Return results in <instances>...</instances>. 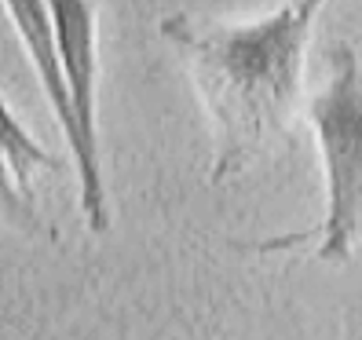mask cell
<instances>
[{"mask_svg":"<svg viewBox=\"0 0 362 340\" xmlns=\"http://www.w3.org/2000/svg\"><path fill=\"white\" fill-rule=\"evenodd\" d=\"M315 11L296 0L252 23H198L194 15H165L161 37L190 66L194 88L216 124L212 183H220L257 158L286 132L300 99L304 55Z\"/></svg>","mask_w":362,"mask_h":340,"instance_id":"obj_1","label":"cell"},{"mask_svg":"<svg viewBox=\"0 0 362 340\" xmlns=\"http://www.w3.org/2000/svg\"><path fill=\"white\" fill-rule=\"evenodd\" d=\"M326 59V84L308 102L326 176V216L308 235L260 242L257 252H279L318 238L315 260L348 264L355 245H362V62L348 40H333Z\"/></svg>","mask_w":362,"mask_h":340,"instance_id":"obj_2","label":"cell"},{"mask_svg":"<svg viewBox=\"0 0 362 340\" xmlns=\"http://www.w3.org/2000/svg\"><path fill=\"white\" fill-rule=\"evenodd\" d=\"M55 45L62 59V77H66L70 114H74V136L66 151L74 158L77 172V194L81 212L92 235H103L110 227V205H106V180H103V158H99V33H95V4L92 0H48Z\"/></svg>","mask_w":362,"mask_h":340,"instance_id":"obj_3","label":"cell"},{"mask_svg":"<svg viewBox=\"0 0 362 340\" xmlns=\"http://www.w3.org/2000/svg\"><path fill=\"white\" fill-rule=\"evenodd\" d=\"M62 158L48 154L45 146L18 124L11 106L0 95V201L30 209L33 205V176L59 172Z\"/></svg>","mask_w":362,"mask_h":340,"instance_id":"obj_4","label":"cell"},{"mask_svg":"<svg viewBox=\"0 0 362 340\" xmlns=\"http://www.w3.org/2000/svg\"><path fill=\"white\" fill-rule=\"evenodd\" d=\"M296 4H300V8H308V11H315V15H318V8H322L326 0H296Z\"/></svg>","mask_w":362,"mask_h":340,"instance_id":"obj_5","label":"cell"}]
</instances>
